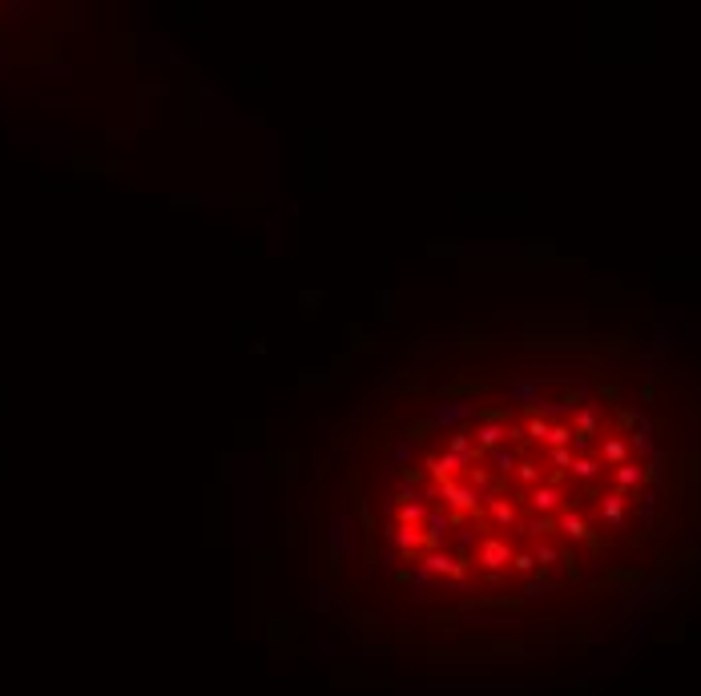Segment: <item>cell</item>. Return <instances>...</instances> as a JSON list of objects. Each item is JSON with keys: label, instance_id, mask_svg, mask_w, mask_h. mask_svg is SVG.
<instances>
[{"label": "cell", "instance_id": "obj_4", "mask_svg": "<svg viewBox=\"0 0 701 696\" xmlns=\"http://www.w3.org/2000/svg\"><path fill=\"white\" fill-rule=\"evenodd\" d=\"M387 543L403 556V564H420V556L427 552L423 528H407V523H391V528H387Z\"/></svg>", "mask_w": 701, "mask_h": 696}, {"label": "cell", "instance_id": "obj_5", "mask_svg": "<svg viewBox=\"0 0 701 696\" xmlns=\"http://www.w3.org/2000/svg\"><path fill=\"white\" fill-rule=\"evenodd\" d=\"M520 503H528V511H532V516H561V511H564V491L556 487V483H548V479H544V483H536L528 495H520L516 507H520Z\"/></svg>", "mask_w": 701, "mask_h": 696}, {"label": "cell", "instance_id": "obj_10", "mask_svg": "<svg viewBox=\"0 0 701 696\" xmlns=\"http://www.w3.org/2000/svg\"><path fill=\"white\" fill-rule=\"evenodd\" d=\"M601 423H604V411H601V403H585L580 411H576V418H573V431H576V439H589V443H592V435L601 431Z\"/></svg>", "mask_w": 701, "mask_h": 696}, {"label": "cell", "instance_id": "obj_8", "mask_svg": "<svg viewBox=\"0 0 701 696\" xmlns=\"http://www.w3.org/2000/svg\"><path fill=\"white\" fill-rule=\"evenodd\" d=\"M484 535H488V528H484V523H476V519H463L460 528L451 531L448 552H456V556H476V547L484 543Z\"/></svg>", "mask_w": 701, "mask_h": 696}, {"label": "cell", "instance_id": "obj_12", "mask_svg": "<svg viewBox=\"0 0 701 696\" xmlns=\"http://www.w3.org/2000/svg\"><path fill=\"white\" fill-rule=\"evenodd\" d=\"M556 528L568 535L573 543H585V540H592V528H589V519L580 516L576 507H564L561 516H556Z\"/></svg>", "mask_w": 701, "mask_h": 696}, {"label": "cell", "instance_id": "obj_1", "mask_svg": "<svg viewBox=\"0 0 701 696\" xmlns=\"http://www.w3.org/2000/svg\"><path fill=\"white\" fill-rule=\"evenodd\" d=\"M476 415H480V406L472 399H435L423 411V418L432 423V431H444V435L468 427V418H476Z\"/></svg>", "mask_w": 701, "mask_h": 696}, {"label": "cell", "instance_id": "obj_21", "mask_svg": "<svg viewBox=\"0 0 701 696\" xmlns=\"http://www.w3.org/2000/svg\"><path fill=\"white\" fill-rule=\"evenodd\" d=\"M601 519L609 523V528H617L621 519H625V495H621V491L601 495Z\"/></svg>", "mask_w": 701, "mask_h": 696}, {"label": "cell", "instance_id": "obj_27", "mask_svg": "<svg viewBox=\"0 0 701 696\" xmlns=\"http://www.w3.org/2000/svg\"><path fill=\"white\" fill-rule=\"evenodd\" d=\"M532 556H536V568L548 571V568H556V564H561V547H552V543L540 540V543H536V552H532Z\"/></svg>", "mask_w": 701, "mask_h": 696}, {"label": "cell", "instance_id": "obj_29", "mask_svg": "<svg viewBox=\"0 0 701 696\" xmlns=\"http://www.w3.org/2000/svg\"><path fill=\"white\" fill-rule=\"evenodd\" d=\"M512 571H520V576H536V556L532 552H516V559H512Z\"/></svg>", "mask_w": 701, "mask_h": 696}, {"label": "cell", "instance_id": "obj_14", "mask_svg": "<svg viewBox=\"0 0 701 696\" xmlns=\"http://www.w3.org/2000/svg\"><path fill=\"white\" fill-rule=\"evenodd\" d=\"M448 451H451V455H460V459H468V463H480V459H484V451H480L476 439H472V427H460V431H451V435H448Z\"/></svg>", "mask_w": 701, "mask_h": 696}, {"label": "cell", "instance_id": "obj_6", "mask_svg": "<svg viewBox=\"0 0 701 696\" xmlns=\"http://www.w3.org/2000/svg\"><path fill=\"white\" fill-rule=\"evenodd\" d=\"M472 463L460 459V455H451L448 447L444 451H427V459H423V471L432 483H451V479H460V471H468Z\"/></svg>", "mask_w": 701, "mask_h": 696}, {"label": "cell", "instance_id": "obj_20", "mask_svg": "<svg viewBox=\"0 0 701 696\" xmlns=\"http://www.w3.org/2000/svg\"><path fill=\"white\" fill-rule=\"evenodd\" d=\"M629 451L633 455H645V459H657V443H653V427H649V423H641V427L633 431Z\"/></svg>", "mask_w": 701, "mask_h": 696}, {"label": "cell", "instance_id": "obj_17", "mask_svg": "<svg viewBox=\"0 0 701 696\" xmlns=\"http://www.w3.org/2000/svg\"><path fill=\"white\" fill-rule=\"evenodd\" d=\"M601 471H604V463H601V455H576L573 459V467H568V475H576L585 487H592L597 479H601Z\"/></svg>", "mask_w": 701, "mask_h": 696}, {"label": "cell", "instance_id": "obj_28", "mask_svg": "<svg viewBox=\"0 0 701 696\" xmlns=\"http://www.w3.org/2000/svg\"><path fill=\"white\" fill-rule=\"evenodd\" d=\"M548 418H536V415H528V423H524V439L528 443H548Z\"/></svg>", "mask_w": 701, "mask_h": 696}, {"label": "cell", "instance_id": "obj_24", "mask_svg": "<svg viewBox=\"0 0 701 696\" xmlns=\"http://www.w3.org/2000/svg\"><path fill=\"white\" fill-rule=\"evenodd\" d=\"M516 479H520V483H524V487H528V491H532L536 483H544V475H540V463H536V459H528V455H524V459L516 463Z\"/></svg>", "mask_w": 701, "mask_h": 696}, {"label": "cell", "instance_id": "obj_11", "mask_svg": "<svg viewBox=\"0 0 701 696\" xmlns=\"http://www.w3.org/2000/svg\"><path fill=\"white\" fill-rule=\"evenodd\" d=\"M516 463H520V451H512L508 443L484 455V467H488L496 479H508V475H516Z\"/></svg>", "mask_w": 701, "mask_h": 696}, {"label": "cell", "instance_id": "obj_7", "mask_svg": "<svg viewBox=\"0 0 701 696\" xmlns=\"http://www.w3.org/2000/svg\"><path fill=\"white\" fill-rule=\"evenodd\" d=\"M484 516H488V528H496V531H516L520 528L516 499H512V495H500V491L484 499Z\"/></svg>", "mask_w": 701, "mask_h": 696}, {"label": "cell", "instance_id": "obj_9", "mask_svg": "<svg viewBox=\"0 0 701 696\" xmlns=\"http://www.w3.org/2000/svg\"><path fill=\"white\" fill-rule=\"evenodd\" d=\"M504 394L512 399V403L532 406V403H540V399H544V383H540V378H524V375H516V378H508V383H504Z\"/></svg>", "mask_w": 701, "mask_h": 696}, {"label": "cell", "instance_id": "obj_30", "mask_svg": "<svg viewBox=\"0 0 701 696\" xmlns=\"http://www.w3.org/2000/svg\"><path fill=\"white\" fill-rule=\"evenodd\" d=\"M399 483H411V487H427V471H423L420 463H415V467H403V471H399Z\"/></svg>", "mask_w": 701, "mask_h": 696}, {"label": "cell", "instance_id": "obj_2", "mask_svg": "<svg viewBox=\"0 0 701 696\" xmlns=\"http://www.w3.org/2000/svg\"><path fill=\"white\" fill-rule=\"evenodd\" d=\"M512 559H516V547H512L508 535H484V543L476 547V564L492 580H500V571L512 568Z\"/></svg>", "mask_w": 701, "mask_h": 696}, {"label": "cell", "instance_id": "obj_23", "mask_svg": "<svg viewBox=\"0 0 701 696\" xmlns=\"http://www.w3.org/2000/svg\"><path fill=\"white\" fill-rule=\"evenodd\" d=\"M520 531L532 535V540H544V535H552V531H561V528H556V516H532L528 523H520Z\"/></svg>", "mask_w": 701, "mask_h": 696}, {"label": "cell", "instance_id": "obj_25", "mask_svg": "<svg viewBox=\"0 0 701 696\" xmlns=\"http://www.w3.org/2000/svg\"><path fill=\"white\" fill-rule=\"evenodd\" d=\"M573 459H576L573 447H548V463H552V471H556V475H568Z\"/></svg>", "mask_w": 701, "mask_h": 696}, {"label": "cell", "instance_id": "obj_15", "mask_svg": "<svg viewBox=\"0 0 701 696\" xmlns=\"http://www.w3.org/2000/svg\"><path fill=\"white\" fill-rule=\"evenodd\" d=\"M641 483H645V467H641V463L629 459V463H621V467H613V487H617L621 495H625V491H637Z\"/></svg>", "mask_w": 701, "mask_h": 696}, {"label": "cell", "instance_id": "obj_13", "mask_svg": "<svg viewBox=\"0 0 701 696\" xmlns=\"http://www.w3.org/2000/svg\"><path fill=\"white\" fill-rule=\"evenodd\" d=\"M472 439H476V447L488 455V451H496V447L508 443V423H476Z\"/></svg>", "mask_w": 701, "mask_h": 696}, {"label": "cell", "instance_id": "obj_26", "mask_svg": "<svg viewBox=\"0 0 701 696\" xmlns=\"http://www.w3.org/2000/svg\"><path fill=\"white\" fill-rule=\"evenodd\" d=\"M576 431H573V423H552L548 427V443L544 447H573Z\"/></svg>", "mask_w": 701, "mask_h": 696}, {"label": "cell", "instance_id": "obj_22", "mask_svg": "<svg viewBox=\"0 0 701 696\" xmlns=\"http://www.w3.org/2000/svg\"><path fill=\"white\" fill-rule=\"evenodd\" d=\"M391 467H399V471H403V467H415V443L403 439V435L391 443Z\"/></svg>", "mask_w": 701, "mask_h": 696}, {"label": "cell", "instance_id": "obj_18", "mask_svg": "<svg viewBox=\"0 0 701 696\" xmlns=\"http://www.w3.org/2000/svg\"><path fill=\"white\" fill-rule=\"evenodd\" d=\"M463 483L476 491L480 499H488V495H496V475L488 471V467H468V475H463Z\"/></svg>", "mask_w": 701, "mask_h": 696}, {"label": "cell", "instance_id": "obj_19", "mask_svg": "<svg viewBox=\"0 0 701 696\" xmlns=\"http://www.w3.org/2000/svg\"><path fill=\"white\" fill-rule=\"evenodd\" d=\"M427 516H432V507L423 499H415V503H403L399 511H395V523H407V528H423L427 523Z\"/></svg>", "mask_w": 701, "mask_h": 696}, {"label": "cell", "instance_id": "obj_16", "mask_svg": "<svg viewBox=\"0 0 701 696\" xmlns=\"http://www.w3.org/2000/svg\"><path fill=\"white\" fill-rule=\"evenodd\" d=\"M629 459H633L629 439H621V435L601 439V463H604V467H621V463H629Z\"/></svg>", "mask_w": 701, "mask_h": 696}, {"label": "cell", "instance_id": "obj_3", "mask_svg": "<svg viewBox=\"0 0 701 696\" xmlns=\"http://www.w3.org/2000/svg\"><path fill=\"white\" fill-rule=\"evenodd\" d=\"M468 516H451L448 507H432V516L423 523V540H427V552H439L451 543V531L460 528Z\"/></svg>", "mask_w": 701, "mask_h": 696}]
</instances>
